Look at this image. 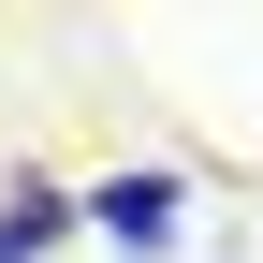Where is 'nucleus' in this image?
<instances>
[{
	"label": "nucleus",
	"mask_w": 263,
	"mask_h": 263,
	"mask_svg": "<svg viewBox=\"0 0 263 263\" xmlns=\"http://www.w3.org/2000/svg\"><path fill=\"white\" fill-rule=\"evenodd\" d=\"M59 234H73V205H59V190H29V176L0 190V263H44Z\"/></svg>",
	"instance_id": "nucleus-2"
},
{
	"label": "nucleus",
	"mask_w": 263,
	"mask_h": 263,
	"mask_svg": "<svg viewBox=\"0 0 263 263\" xmlns=\"http://www.w3.org/2000/svg\"><path fill=\"white\" fill-rule=\"evenodd\" d=\"M88 219H103L132 263H146V249H176V176H103V190H88Z\"/></svg>",
	"instance_id": "nucleus-1"
}]
</instances>
